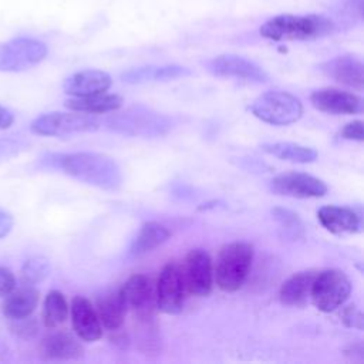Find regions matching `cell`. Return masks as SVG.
I'll use <instances>...</instances> for the list:
<instances>
[{
  "mask_svg": "<svg viewBox=\"0 0 364 364\" xmlns=\"http://www.w3.org/2000/svg\"><path fill=\"white\" fill-rule=\"evenodd\" d=\"M50 273V263L43 256H33L24 262L20 270L23 284L34 286L43 282Z\"/></svg>",
  "mask_w": 364,
  "mask_h": 364,
  "instance_id": "obj_29",
  "label": "cell"
},
{
  "mask_svg": "<svg viewBox=\"0 0 364 364\" xmlns=\"http://www.w3.org/2000/svg\"><path fill=\"white\" fill-rule=\"evenodd\" d=\"M127 309H131L138 318H149L155 306V287L146 274H132L119 289Z\"/></svg>",
  "mask_w": 364,
  "mask_h": 364,
  "instance_id": "obj_14",
  "label": "cell"
},
{
  "mask_svg": "<svg viewBox=\"0 0 364 364\" xmlns=\"http://www.w3.org/2000/svg\"><path fill=\"white\" fill-rule=\"evenodd\" d=\"M341 320L347 327H353L357 330H363V314L360 309L354 304L346 306L341 311Z\"/></svg>",
  "mask_w": 364,
  "mask_h": 364,
  "instance_id": "obj_32",
  "label": "cell"
},
{
  "mask_svg": "<svg viewBox=\"0 0 364 364\" xmlns=\"http://www.w3.org/2000/svg\"><path fill=\"white\" fill-rule=\"evenodd\" d=\"M27 148V142L21 138L0 136V162L9 161L17 156Z\"/></svg>",
  "mask_w": 364,
  "mask_h": 364,
  "instance_id": "obj_30",
  "label": "cell"
},
{
  "mask_svg": "<svg viewBox=\"0 0 364 364\" xmlns=\"http://www.w3.org/2000/svg\"><path fill=\"white\" fill-rule=\"evenodd\" d=\"M310 102L321 112L333 115H354L363 112V98L338 88H320L311 92Z\"/></svg>",
  "mask_w": 364,
  "mask_h": 364,
  "instance_id": "obj_13",
  "label": "cell"
},
{
  "mask_svg": "<svg viewBox=\"0 0 364 364\" xmlns=\"http://www.w3.org/2000/svg\"><path fill=\"white\" fill-rule=\"evenodd\" d=\"M100 127V121L87 112L53 111L38 115L31 121L30 129L41 136H68L74 134L92 132Z\"/></svg>",
  "mask_w": 364,
  "mask_h": 364,
  "instance_id": "obj_6",
  "label": "cell"
},
{
  "mask_svg": "<svg viewBox=\"0 0 364 364\" xmlns=\"http://www.w3.org/2000/svg\"><path fill=\"white\" fill-rule=\"evenodd\" d=\"M182 276L186 293L195 297H205L213 287V264L209 253L203 249H192L185 256Z\"/></svg>",
  "mask_w": 364,
  "mask_h": 364,
  "instance_id": "obj_10",
  "label": "cell"
},
{
  "mask_svg": "<svg viewBox=\"0 0 364 364\" xmlns=\"http://www.w3.org/2000/svg\"><path fill=\"white\" fill-rule=\"evenodd\" d=\"M68 317V303L58 290H50L43 303L41 318L47 328H55L65 323Z\"/></svg>",
  "mask_w": 364,
  "mask_h": 364,
  "instance_id": "obj_27",
  "label": "cell"
},
{
  "mask_svg": "<svg viewBox=\"0 0 364 364\" xmlns=\"http://www.w3.org/2000/svg\"><path fill=\"white\" fill-rule=\"evenodd\" d=\"M318 70L328 78L361 91L364 87V67L358 57L351 54L337 55L318 65Z\"/></svg>",
  "mask_w": 364,
  "mask_h": 364,
  "instance_id": "obj_15",
  "label": "cell"
},
{
  "mask_svg": "<svg viewBox=\"0 0 364 364\" xmlns=\"http://www.w3.org/2000/svg\"><path fill=\"white\" fill-rule=\"evenodd\" d=\"M48 54V47L34 37H14L0 43V71L20 73L40 64Z\"/></svg>",
  "mask_w": 364,
  "mask_h": 364,
  "instance_id": "obj_7",
  "label": "cell"
},
{
  "mask_svg": "<svg viewBox=\"0 0 364 364\" xmlns=\"http://www.w3.org/2000/svg\"><path fill=\"white\" fill-rule=\"evenodd\" d=\"M337 24L324 14H277L266 20L259 33L272 41H309L333 34Z\"/></svg>",
  "mask_w": 364,
  "mask_h": 364,
  "instance_id": "obj_2",
  "label": "cell"
},
{
  "mask_svg": "<svg viewBox=\"0 0 364 364\" xmlns=\"http://www.w3.org/2000/svg\"><path fill=\"white\" fill-rule=\"evenodd\" d=\"M73 328L82 341H95L102 336V326L95 307L82 296H75L70 307Z\"/></svg>",
  "mask_w": 364,
  "mask_h": 364,
  "instance_id": "obj_16",
  "label": "cell"
},
{
  "mask_svg": "<svg viewBox=\"0 0 364 364\" xmlns=\"http://www.w3.org/2000/svg\"><path fill=\"white\" fill-rule=\"evenodd\" d=\"M269 185L272 192L297 199L320 198L327 192V185L321 179L304 172L280 173L274 176Z\"/></svg>",
  "mask_w": 364,
  "mask_h": 364,
  "instance_id": "obj_12",
  "label": "cell"
},
{
  "mask_svg": "<svg viewBox=\"0 0 364 364\" xmlns=\"http://www.w3.org/2000/svg\"><path fill=\"white\" fill-rule=\"evenodd\" d=\"M253 262V246L247 242H232L225 245L216 257L213 279L216 286L233 293L246 282Z\"/></svg>",
  "mask_w": 364,
  "mask_h": 364,
  "instance_id": "obj_3",
  "label": "cell"
},
{
  "mask_svg": "<svg viewBox=\"0 0 364 364\" xmlns=\"http://www.w3.org/2000/svg\"><path fill=\"white\" fill-rule=\"evenodd\" d=\"M272 215L280 225V229H282L284 237H287L290 240H297V239L303 237V235H304L303 223L294 212L284 209V208H273Z\"/></svg>",
  "mask_w": 364,
  "mask_h": 364,
  "instance_id": "obj_28",
  "label": "cell"
},
{
  "mask_svg": "<svg viewBox=\"0 0 364 364\" xmlns=\"http://www.w3.org/2000/svg\"><path fill=\"white\" fill-rule=\"evenodd\" d=\"M14 323L11 324V330L18 336V337H23V338H31L36 333H37V323L28 317H24V318H17V320H13Z\"/></svg>",
  "mask_w": 364,
  "mask_h": 364,
  "instance_id": "obj_31",
  "label": "cell"
},
{
  "mask_svg": "<svg viewBox=\"0 0 364 364\" xmlns=\"http://www.w3.org/2000/svg\"><path fill=\"white\" fill-rule=\"evenodd\" d=\"M317 219L324 229L334 235L357 233L361 229V218L355 213V210L344 206H321L317 212Z\"/></svg>",
  "mask_w": 364,
  "mask_h": 364,
  "instance_id": "obj_18",
  "label": "cell"
},
{
  "mask_svg": "<svg viewBox=\"0 0 364 364\" xmlns=\"http://www.w3.org/2000/svg\"><path fill=\"white\" fill-rule=\"evenodd\" d=\"M112 84L111 75L101 70H82L68 75L63 90L71 97H87L105 92Z\"/></svg>",
  "mask_w": 364,
  "mask_h": 364,
  "instance_id": "obj_17",
  "label": "cell"
},
{
  "mask_svg": "<svg viewBox=\"0 0 364 364\" xmlns=\"http://www.w3.org/2000/svg\"><path fill=\"white\" fill-rule=\"evenodd\" d=\"M13 226H14L13 215L4 208H0V239L6 237L11 232Z\"/></svg>",
  "mask_w": 364,
  "mask_h": 364,
  "instance_id": "obj_35",
  "label": "cell"
},
{
  "mask_svg": "<svg viewBox=\"0 0 364 364\" xmlns=\"http://www.w3.org/2000/svg\"><path fill=\"white\" fill-rule=\"evenodd\" d=\"M16 117H14V112L3 105H0V131L1 129H7L13 125Z\"/></svg>",
  "mask_w": 364,
  "mask_h": 364,
  "instance_id": "obj_36",
  "label": "cell"
},
{
  "mask_svg": "<svg viewBox=\"0 0 364 364\" xmlns=\"http://www.w3.org/2000/svg\"><path fill=\"white\" fill-rule=\"evenodd\" d=\"M71 111H80L87 114H105L118 109L122 105V98L117 94H94L87 97H74L64 102Z\"/></svg>",
  "mask_w": 364,
  "mask_h": 364,
  "instance_id": "obj_25",
  "label": "cell"
},
{
  "mask_svg": "<svg viewBox=\"0 0 364 364\" xmlns=\"http://www.w3.org/2000/svg\"><path fill=\"white\" fill-rule=\"evenodd\" d=\"M252 114L260 121L277 127L290 125L303 115L301 101L287 91H267L250 105Z\"/></svg>",
  "mask_w": 364,
  "mask_h": 364,
  "instance_id": "obj_5",
  "label": "cell"
},
{
  "mask_svg": "<svg viewBox=\"0 0 364 364\" xmlns=\"http://www.w3.org/2000/svg\"><path fill=\"white\" fill-rule=\"evenodd\" d=\"M260 148L266 154L294 164H311L317 159V151L314 148L294 142H270L263 144Z\"/></svg>",
  "mask_w": 364,
  "mask_h": 364,
  "instance_id": "obj_26",
  "label": "cell"
},
{
  "mask_svg": "<svg viewBox=\"0 0 364 364\" xmlns=\"http://www.w3.org/2000/svg\"><path fill=\"white\" fill-rule=\"evenodd\" d=\"M341 136L344 139H351V141H358L361 142L364 139V131H363V121H351L344 128L341 129Z\"/></svg>",
  "mask_w": 364,
  "mask_h": 364,
  "instance_id": "obj_33",
  "label": "cell"
},
{
  "mask_svg": "<svg viewBox=\"0 0 364 364\" xmlns=\"http://www.w3.org/2000/svg\"><path fill=\"white\" fill-rule=\"evenodd\" d=\"M171 236V232L161 223L149 220L145 222L136 237L134 239L131 247H129V253L131 256H142L146 255L149 252H152L154 249H156L158 246H161L162 243H165Z\"/></svg>",
  "mask_w": 364,
  "mask_h": 364,
  "instance_id": "obj_23",
  "label": "cell"
},
{
  "mask_svg": "<svg viewBox=\"0 0 364 364\" xmlns=\"http://www.w3.org/2000/svg\"><path fill=\"white\" fill-rule=\"evenodd\" d=\"M107 124L115 132L144 138L161 136L172 128V121L166 115L145 107H132L115 114L107 119Z\"/></svg>",
  "mask_w": 364,
  "mask_h": 364,
  "instance_id": "obj_4",
  "label": "cell"
},
{
  "mask_svg": "<svg viewBox=\"0 0 364 364\" xmlns=\"http://www.w3.org/2000/svg\"><path fill=\"white\" fill-rule=\"evenodd\" d=\"M192 71L188 67L179 64H165V65H142L131 68L121 74V80L127 84H144V82H158L171 81L191 75Z\"/></svg>",
  "mask_w": 364,
  "mask_h": 364,
  "instance_id": "obj_20",
  "label": "cell"
},
{
  "mask_svg": "<svg viewBox=\"0 0 364 364\" xmlns=\"http://www.w3.org/2000/svg\"><path fill=\"white\" fill-rule=\"evenodd\" d=\"M351 293V283L344 272L338 269H326L317 272L310 299L316 309L324 313H330L341 307Z\"/></svg>",
  "mask_w": 364,
  "mask_h": 364,
  "instance_id": "obj_8",
  "label": "cell"
},
{
  "mask_svg": "<svg viewBox=\"0 0 364 364\" xmlns=\"http://www.w3.org/2000/svg\"><path fill=\"white\" fill-rule=\"evenodd\" d=\"M205 68L215 77L237 78L249 82H267L269 74L255 61L236 54H220L205 64Z\"/></svg>",
  "mask_w": 364,
  "mask_h": 364,
  "instance_id": "obj_11",
  "label": "cell"
},
{
  "mask_svg": "<svg viewBox=\"0 0 364 364\" xmlns=\"http://www.w3.org/2000/svg\"><path fill=\"white\" fill-rule=\"evenodd\" d=\"M41 165L105 191H117L122 185L121 168L112 158L102 154H47L41 158Z\"/></svg>",
  "mask_w": 364,
  "mask_h": 364,
  "instance_id": "obj_1",
  "label": "cell"
},
{
  "mask_svg": "<svg viewBox=\"0 0 364 364\" xmlns=\"http://www.w3.org/2000/svg\"><path fill=\"white\" fill-rule=\"evenodd\" d=\"M95 310L101 326H104L107 330H118L124 323L128 309L119 290H115L102 296L98 300Z\"/></svg>",
  "mask_w": 364,
  "mask_h": 364,
  "instance_id": "obj_24",
  "label": "cell"
},
{
  "mask_svg": "<svg viewBox=\"0 0 364 364\" xmlns=\"http://www.w3.org/2000/svg\"><path fill=\"white\" fill-rule=\"evenodd\" d=\"M16 287V277L13 272L4 266H0V297L7 296Z\"/></svg>",
  "mask_w": 364,
  "mask_h": 364,
  "instance_id": "obj_34",
  "label": "cell"
},
{
  "mask_svg": "<svg viewBox=\"0 0 364 364\" xmlns=\"http://www.w3.org/2000/svg\"><path fill=\"white\" fill-rule=\"evenodd\" d=\"M40 353L46 360H77L82 357L84 348L70 333L51 331L41 340Z\"/></svg>",
  "mask_w": 364,
  "mask_h": 364,
  "instance_id": "obj_19",
  "label": "cell"
},
{
  "mask_svg": "<svg viewBox=\"0 0 364 364\" xmlns=\"http://www.w3.org/2000/svg\"><path fill=\"white\" fill-rule=\"evenodd\" d=\"M316 270H301L291 274L279 290V299L284 306L299 307L310 299V290L316 277Z\"/></svg>",
  "mask_w": 364,
  "mask_h": 364,
  "instance_id": "obj_21",
  "label": "cell"
},
{
  "mask_svg": "<svg viewBox=\"0 0 364 364\" xmlns=\"http://www.w3.org/2000/svg\"><path fill=\"white\" fill-rule=\"evenodd\" d=\"M4 297L6 300L3 303V313L11 320H17L33 314L38 304L40 293L34 286L24 284L17 290L13 289Z\"/></svg>",
  "mask_w": 364,
  "mask_h": 364,
  "instance_id": "obj_22",
  "label": "cell"
},
{
  "mask_svg": "<svg viewBox=\"0 0 364 364\" xmlns=\"http://www.w3.org/2000/svg\"><path fill=\"white\" fill-rule=\"evenodd\" d=\"M185 297L182 267L176 262H168L159 272L155 284V306L165 314H178L183 309Z\"/></svg>",
  "mask_w": 364,
  "mask_h": 364,
  "instance_id": "obj_9",
  "label": "cell"
}]
</instances>
